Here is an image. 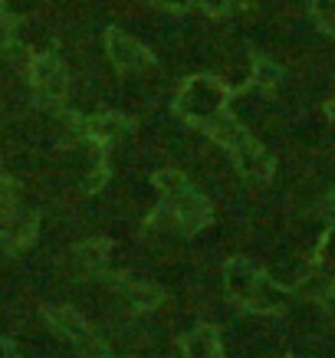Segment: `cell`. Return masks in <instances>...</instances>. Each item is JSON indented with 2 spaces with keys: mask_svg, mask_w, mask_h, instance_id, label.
<instances>
[{
  "mask_svg": "<svg viewBox=\"0 0 335 358\" xmlns=\"http://www.w3.org/2000/svg\"><path fill=\"white\" fill-rule=\"evenodd\" d=\"M0 358H10V352H7V348H3V342H0Z\"/></svg>",
  "mask_w": 335,
  "mask_h": 358,
  "instance_id": "6da1fadb",
  "label": "cell"
}]
</instances>
